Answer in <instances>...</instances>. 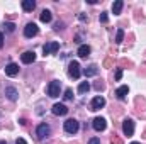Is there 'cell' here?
Wrapping results in <instances>:
<instances>
[{"label":"cell","mask_w":146,"mask_h":144,"mask_svg":"<svg viewBox=\"0 0 146 144\" xmlns=\"http://www.w3.org/2000/svg\"><path fill=\"white\" fill-rule=\"evenodd\" d=\"M15 144H27V143H26V141H24V139H22V137H19V139H17V141H15Z\"/></svg>","instance_id":"30"},{"label":"cell","mask_w":146,"mask_h":144,"mask_svg":"<svg viewBox=\"0 0 146 144\" xmlns=\"http://www.w3.org/2000/svg\"><path fill=\"white\" fill-rule=\"evenodd\" d=\"M129 93V87L127 85H122V87H119L117 90H115V95H117V98H126V95Z\"/></svg>","instance_id":"15"},{"label":"cell","mask_w":146,"mask_h":144,"mask_svg":"<svg viewBox=\"0 0 146 144\" xmlns=\"http://www.w3.org/2000/svg\"><path fill=\"white\" fill-rule=\"evenodd\" d=\"M107 19H109V17H107V14H106V12H102V14H100V22H107Z\"/></svg>","instance_id":"27"},{"label":"cell","mask_w":146,"mask_h":144,"mask_svg":"<svg viewBox=\"0 0 146 144\" xmlns=\"http://www.w3.org/2000/svg\"><path fill=\"white\" fill-rule=\"evenodd\" d=\"M0 144H7V143H5V141H0Z\"/></svg>","instance_id":"33"},{"label":"cell","mask_w":146,"mask_h":144,"mask_svg":"<svg viewBox=\"0 0 146 144\" xmlns=\"http://www.w3.org/2000/svg\"><path fill=\"white\" fill-rule=\"evenodd\" d=\"M92 126H94V129L95 131H106V127H107V122H106V119L104 117H95L94 119V122H92Z\"/></svg>","instance_id":"9"},{"label":"cell","mask_w":146,"mask_h":144,"mask_svg":"<svg viewBox=\"0 0 146 144\" xmlns=\"http://www.w3.org/2000/svg\"><path fill=\"white\" fill-rule=\"evenodd\" d=\"M22 9H24L26 12H33V10L36 9V2H34V0H24V2H22Z\"/></svg>","instance_id":"16"},{"label":"cell","mask_w":146,"mask_h":144,"mask_svg":"<svg viewBox=\"0 0 146 144\" xmlns=\"http://www.w3.org/2000/svg\"><path fill=\"white\" fill-rule=\"evenodd\" d=\"M76 54H78L80 58H87V56H90V46H87V44H82V46L78 48Z\"/></svg>","instance_id":"14"},{"label":"cell","mask_w":146,"mask_h":144,"mask_svg":"<svg viewBox=\"0 0 146 144\" xmlns=\"http://www.w3.org/2000/svg\"><path fill=\"white\" fill-rule=\"evenodd\" d=\"M41 20L42 22H51V12L49 10H42L41 12Z\"/></svg>","instance_id":"20"},{"label":"cell","mask_w":146,"mask_h":144,"mask_svg":"<svg viewBox=\"0 0 146 144\" xmlns=\"http://www.w3.org/2000/svg\"><path fill=\"white\" fill-rule=\"evenodd\" d=\"M121 78H122V70H121V68H119V70H117V71H115V80H117V81H119V80H121Z\"/></svg>","instance_id":"26"},{"label":"cell","mask_w":146,"mask_h":144,"mask_svg":"<svg viewBox=\"0 0 146 144\" xmlns=\"http://www.w3.org/2000/svg\"><path fill=\"white\" fill-rule=\"evenodd\" d=\"M122 7H124V2H122V0H115V2L112 3V12H114V15H117V14H121V10H122Z\"/></svg>","instance_id":"18"},{"label":"cell","mask_w":146,"mask_h":144,"mask_svg":"<svg viewBox=\"0 0 146 144\" xmlns=\"http://www.w3.org/2000/svg\"><path fill=\"white\" fill-rule=\"evenodd\" d=\"M122 132H124V136H127V137H131V136L134 134V122H133V119H126V120L122 122Z\"/></svg>","instance_id":"4"},{"label":"cell","mask_w":146,"mask_h":144,"mask_svg":"<svg viewBox=\"0 0 146 144\" xmlns=\"http://www.w3.org/2000/svg\"><path fill=\"white\" fill-rule=\"evenodd\" d=\"M122 37H124V31H122V29H119V31H117V34H115V42H117V44H121V42H122Z\"/></svg>","instance_id":"21"},{"label":"cell","mask_w":146,"mask_h":144,"mask_svg":"<svg viewBox=\"0 0 146 144\" xmlns=\"http://www.w3.org/2000/svg\"><path fill=\"white\" fill-rule=\"evenodd\" d=\"M5 95H7V98L12 100V102H15L17 97H19V93H17V90H15L14 87H7V88H5Z\"/></svg>","instance_id":"13"},{"label":"cell","mask_w":146,"mask_h":144,"mask_svg":"<svg viewBox=\"0 0 146 144\" xmlns=\"http://www.w3.org/2000/svg\"><path fill=\"white\" fill-rule=\"evenodd\" d=\"M19 73V65H15V63H9L7 66H5V75H9V76H15Z\"/></svg>","instance_id":"12"},{"label":"cell","mask_w":146,"mask_h":144,"mask_svg":"<svg viewBox=\"0 0 146 144\" xmlns=\"http://www.w3.org/2000/svg\"><path fill=\"white\" fill-rule=\"evenodd\" d=\"M58 49H60V42H56V41L46 42V44L42 46V53H44V54H54Z\"/></svg>","instance_id":"6"},{"label":"cell","mask_w":146,"mask_h":144,"mask_svg":"<svg viewBox=\"0 0 146 144\" xmlns=\"http://www.w3.org/2000/svg\"><path fill=\"white\" fill-rule=\"evenodd\" d=\"M60 90H61V83H60L58 80H54V81H51V83L48 85V95L53 97V98H56V97L60 95Z\"/></svg>","instance_id":"1"},{"label":"cell","mask_w":146,"mask_h":144,"mask_svg":"<svg viewBox=\"0 0 146 144\" xmlns=\"http://www.w3.org/2000/svg\"><path fill=\"white\" fill-rule=\"evenodd\" d=\"M90 90V83L88 81H82L80 87H78V93H87Z\"/></svg>","instance_id":"19"},{"label":"cell","mask_w":146,"mask_h":144,"mask_svg":"<svg viewBox=\"0 0 146 144\" xmlns=\"http://www.w3.org/2000/svg\"><path fill=\"white\" fill-rule=\"evenodd\" d=\"M85 76H95L97 73H99V66L97 65H90V66H87L85 68Z\"/></svg>","instance_id":"17"},{"label":"cell","mask_w":146,"mask_h":144,"mask_svg":"<svg viewBox=\"0 0 146 144\" xmlns=\"http://www.w3.org/2000/svg\"><path fill=\"white\" fill-rule=\"evenodd\" d=\"M110 144H122V139H121V137H117V136H114V137H112V141H110Z\"/></svg>","instance_id":"24"},{"label":"cell","mask_w":146,"mask_h":144,"mask_svg":"<svg viewBox=\"0 0 146 144\" xmlns=\"http://www.w3.org/2000/svg\"><path fill=\"white\" fill-rule=\"evenodd\" d=\"M37 32H39V29H37V26L34 22H29L24 27V36L26 37H34V36H37Z\"/></svg>","instance_id":"7"},{"label":"cell","mask_w":146,"mask_h":144,"mask_svg":"<svg viewBox=\"0 0 146 144\" xmlns=\"http://www.w3.org/2000/svg\"><path fill=\"white\" fill-rule=\"evenodd\" d=\"M78 129H80L78 120H75V119H68V120L65 122V131H66L68 134H76Z\"/></svg>","instance_id":"2"},{"label":"cell","mask_w":146,"mask_h":144,"mask_svg":"<svg viewBox=\"0 0 146 144\" xmlns=\"http://www.w3.org/2000/svg\"><path fill=\"white\" fill-rule=\"evenodd\" d=\"M131 144H139V143H131Z\"/></svg>","instance_id":"34"},{"label":"cell","mask_w":146,"mask_h":144,"mask_svg":"<svg viewBox=\"0 0 146 144\" xmlns=\"http://www.w3.org/2000/svg\"><path fill=\"white\" fill-rule=\"evenodd\" d=\"M51 112H53L54 115H66V114H68V108L65 107L63 104H54V105L51 107Z\"/></svg>","instance_id":"11"},{"label":"cell","mask_w":146,"mask_h":144,"mask_svg":"<svg viewBox=\"0 0 146 144\" xmlns=\"http://www.w3.org/2000/svg\"><path fill=\"white\" fill-rule=\"evenodd\" d=\"M60 29H63V24H60V22H58V24L54 26V31H60Z\"/></svg>","instance_id":"29"},{"label":"cell","mask_w":146,"mask_h":144,"mask_svg":"<svg viewBox=\"0 0 146 144\" xmlns=\"http://www.w3.org/2000/svg\"><path fill=\"white\" fill-rule=\"evenodd\" d=\"M104 105H106V98L104 97H95L90 102V110H100Z\"/></svg>","instance_id":"10"},{"label":"cell","mask_w":146,"mask_h":144,"mask_svg":"<svg viewBox=\"0 0 146 144\" xmlns=\"http://www.w3.org/2000/svg\"><path fill=\"white\" fill-rule=\"evenodd\" d=\"M3 27L7 29V32H14V31H15V24H12V22H5Z\"/></svg>","instance_id":"22"},{"label":"cell","mask_w":146,"mask_h":144,"mask_svg":"<svg viewBox=\"0 0 146 144\" xmlns=\"http://www.w3.org/2000/svg\"><path fill=\"white\" fill-rule=\"evenodd\" d=\"M68 75L72 76L73 80H78V78H80L82 71H80V65H78V61H72V63H70V66H68Z\"/></svg>","instance_id":"5"},{"label":"cell","mask_w":146,"mask_h":144,"mask_svg":"<svg viewBox=\"0 0 146 144\" xmlns=\"http://www.w3.org/2000/svg\"><path fill=\"white\" fill-rule=\"evenodd\" d=\"M95 88H97V90H104V83H102V81L95 83Z\"/></svg>","instance_id":"28"},{"label":"cell","mask_w":146,"mask_h":144,"mask_svg":"<svg viewBox=\"0 0 146 144\" xmlns=\"http://www.w3.org/2000/svg\"><path fill=\"white\" fill-rule=\"evenodd\" d=\"M49 132H51V127L46 124V122H42V124H39L36 129V136L39 139H44V137H48L49 136Z\"/></svg>","instance_id":"3"},{"label":"cell","mask_w":146,"mask_h":144,"mask_svg":"<svg viewBox=\"0 0 146 144\" xmlns=\"http://www.w3.org/2000/svg\"><path fill=\"white\" fill-rule=\"evenodd\" d=\"M21 61H22L24 65L34 63V61H36V53H34V51H26V53H22V54H21Z\"/></svg>","instance_id":"8"},{"label":"cell","mask_w":146,"mask_h":144,"mask_svg":"<svg viewBox=\"0 0 146 144\" xmlns=\"http://www.w3.org/2000/svg\"><path fill=\"white\" fill-rule=\"evenodd\" d=\"M88 144H100V139L99 137H92V139H88Z\"/></svg>","instance_id":"25"},{"label":"cell","mask_w":146,"mask_h":144,"mask_svg":"<svg viewBox=\"0 0 146 144\" xmlns=\"http://www.w3.org/2000/svg\"><path fill=\"white\" fill-rule=\"evenodd\" d=\"M0 48H3V34L0 32Z\"/></svg>","instance_id":"32"},{"label":"cell","mask_w":146,"mask_h":144,"mask_svg":"<svg viewBox=\"0 0 146 144\" xmlns=\"http://www.w3.org/2000/svg\"><path fill=\"white\" fill-rule=\"evenodd\" d=\"M63 97H65V100H72V98H73V92L68 88V90L65 92V95H63Z\"/></svg>","instance_id":"23"},{"label":"cell","mask_w":146,"mask_h":144,"mask_svg":"<svg viewBox=\"0 0 146 144\" xmlns=\"http://www.w3.org/2000/svg\"><path fill=\"white\" fill-rule=\"evenodd\" d=\"M78 19H80V20H87V15H85V14H80Z\"/></svg>","instance_id":"31"}]
</instances>
